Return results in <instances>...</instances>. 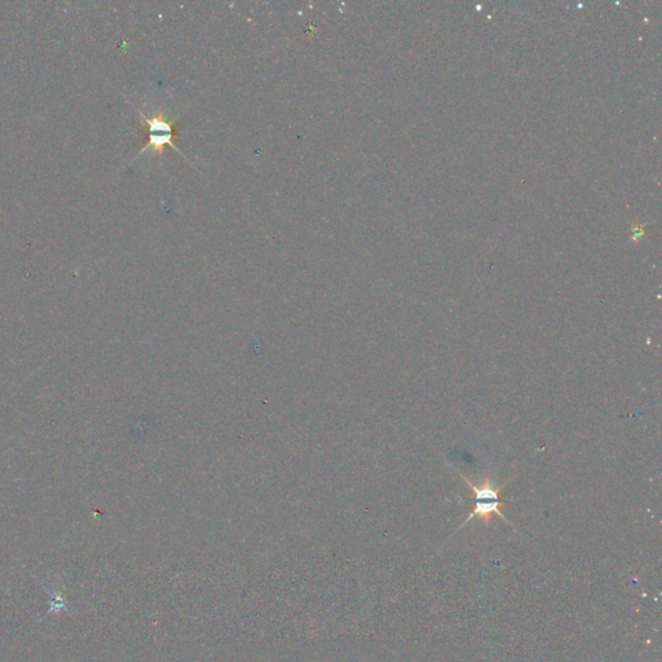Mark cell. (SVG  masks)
I'll return each mask as SVG.
<instances>
[{
    "mask_svg": "<svg viewBox=\"0 0 662 662\" xmlns=\"http://www.w3.org/2000/svg\"><path fill=\"white\" fill-rule=\"evenodd\" d=\"M48 595H49V608L44 617L52 615H61V613H70V606L71 603L67 600L64 594V586L58 581L56 585H53L52 588H47ZM71 615V613H70ZM43 617V618H44Z\"/></svg>",
    "mask_w": 662,
    "mask_h": 662,
    "instance_id": "obj_2",
    "label": "cell"
},
{
    "mask_svg": "<svg viewBox=\"0 0 662 662\" xmlns=\"http://www.w3.org/2000/svg\"><path fill=\"white\" fill-rule=\"evenodd\" d=\"M137 113L144 121V127L146 128L148 137H146V142H145L144 148L140 152L137 153L136 158L140 157L142 153L148 151V149H153L154 152L157 153H163L166 146H171L172 149H175L176 152H179L183 155V153L180 152L179 149L176 148L175 142H173L175 137H178L179 124L173 122V121L166 119L164 115L162 113L149 117V115L142 113L140 109H137Z\"/></svg>",
    "mask_w": 662,
    "mask_h": 662,
    "instance_id": "obj_1",
    "label": "cell"
}]
</instances>
